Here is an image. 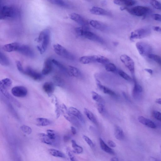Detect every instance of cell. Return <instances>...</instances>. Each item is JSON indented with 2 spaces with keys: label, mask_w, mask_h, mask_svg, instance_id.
<instances>
[{
  "label": "cell",
  "mask_w": 161,
  "mask_h": 161,
  "mask_svg": "<svg viewBox=\"0 0 161 161\" xmlns=\"http://www.w3.org/2000/svg\"><path fill=\"white\" fill-rule=\"evenodd\" d=\"M20 46L18 43L14 42L4 45L2 49L4 51L8 52H17Z\"/></svg>",
  "instance_id": "20"
},
{
  "label": "cell",
  "mask_w": 161,
  "mask_h": 161,
  "mask_svg": "<svg viewBox=\"0 0 161 161\" xmlns=\"http://www.w3.org/2000/svg\"><path fill=\"white\" fill-rule=\"evenodd\" d=\"M125 8V10H126L129 13L137 16L145 15L149 11V9L148 7L142 6H135L131 8Z\"/></svg>",
  "instance_id": "6"
},
{
  "label": "cell",
  "mask_w": 161,
  "mask_h": 161,
  "mask_svg": "<svg viewBox=\"0 0 161 161\" xmlns=\"http://www.w3.org/2000/svg\"><path fill=\"white\" fill-rule=\"evenodd\" d=\"M24 74L28 75L33 80L36 81H40L43 78V75L41 74L29 67H27L25 70Z\"/></svg>",
  "instance_id": "11"
},
{
  "label": "cell",
  "mask_w": 161,
  "mask_h": 161,
  "mask_svg": "<svg viewBox=\"0 0 161 161\" xmlns=\"http://www.w3.org/2000/svg\"><path fill=\"white\" fill-rule=\"evenodd\" d=\"M55 107H56V117L57 118H58L60 116V109H59V106L58 103H55Z\"/></svg>",
  "instance_id": "50"
},
{
  "label": "cell",
  "mask_w": 161,
  "mask_h": 161,
  "mask_svg": "<svg viewBox=\"0 0 161 161\" xmlns=\"http://www.w3.org/2000/svg\"><path fill=\"white\" fill-rule=\"evenodd\" d=\"M47 134L49 138L54 143V146H58L60 143L61 138L60 136L55 131L48 129L47 130Z\"/></svg>",
  "instance_id": "13"
},
{
  "label": "cell",
  "mask_w": 161,
  "mask_h": 161,
  "mask_svg": "<svg viewBox=\"0 0 161 161\" xmlns=\"http://www.w3.org/2000/svg\"><path fill=\"white\" fill-rule=\"evenodd\" d=\"M153 30L156 32H161V28L159 26H154L153 28Z\"/></svg>",
  "instance_id": "54"
},
{
  "label": "cell",
  "mask_w": 161,
  "mask_h": 161,
  "mask_svg": "<svg viewBox=\"0 0 161 161\" xmlns=\"http://www.w3.org/2000/svg\"><path fill=\"white\" fill-rule=\"evenodd\" d=\"M52 61L53 64L58 68L61 71L66 75H69L68 69H67L62 64L54 59H52Z\"/></svg>",
  "instance_id": "33"
},
{
  "label": "cell",
  "mask_w": 161,
  "mask_h": 161,
  "mask_svg": "<svg viewBox=\"0 0 161 161\" xmlns=\"http://www.w3.org/2000/svg\"><path fill=\"white\" fill-rule=\"evenodd\" d=\"M69 16L71 19L81 25L82 27L88 28L89 22L80 15L72 13Z\"/></svg>",
  "instance_id": "10"
},
{
  "label": "cell",
  "mask_w": 161,
  "mask_h": 161,
  "mask_svg": "<svg viewBox=\"0 0 161 161\" xmlns=\"http://www.w3.org/2000/svg\"><path fill=\"white\" fill-rule=\"evenodd\" d=\"M134 83L132 94L133 97L135 99H139L141 97V93L143 92L142 86L137 82L136 79H132Z\"/></svg>",
  "instance_id": "15"
},
{
  "label": "cell",
  "mask_w": 161,
  "mask_h": 161,
  "mask_svg": "<svg viewBox=\"0 0 161 161\" xmlns=\"http://www.w3.org/2000/svg\"><path fill=\"white\" fill-rule=\"evenodd\" d=\"M114 3L119 5H125L127 6H131L135 5L136 3V1L133 0H115L113 1Z\"/></svg>",
  "instance_id": "28"
},
{
  "label": "cell",
  "mask_w": 161,
  "mask_h": 161,
  "mask_svg": "<svg viewBox=\"0 0 161 161\" xmlns=\"http://www.w3.org/2000/svg\"><path fill=\"white\" fill-rule=\"evenodd\" d=\"M105 69L108 72H115L116 70V66L112 63H108L105 65Z\"/></svg>",
  "instance_id": "39"
},
{
  "label": "cell",
  "mask_w": 161,
  "mask_h": 161,
  "mask_svg": "<svg viewBox=\"0 0 161 161\" xmlns=\"http://www.w3.org/2000/svg\"><path fill=\"white\" fill-rule=\"evenodd\" d=\"M71 131L72 134L74 135H75L77 134V132L74 126H72L71 128Z\"/></svg>",
  "instance_id": "53"
},
{
  "label": "cell",
  "mask_w": 161,
  "mask_h": 161,
  "mask_svg": "<svg viewBox=\"0 0 161 161\" xmlns=\"http://www.w3.org/2000/svg\"><path fill=\"white\" fill-rule=\"evenodd\" d=\"M72 146L73 149V152L74 153L80 154L82 153L83 149L81 146L78 145L75 141L72 140Z\"/></svg>",
  "instance_id": "34"
},
{
  "label": "cell",
  "mask_w": 161,
  "mask_h": 161,
  "mask_svg": "<svg viewBox=\"0 0 161 161\" xmlns=\"http://www.w3.org/2000/svg\"><path fill=\"white\" fill-rule=\"evenodd\" d=\"M89 24L92 27L102 31H105L107 29V27L104 24L97 20H92Z\"/></svg>",
  "instance_id": "21"
},
{
  "label": "cell",
  "mask_w": 161,
  "mask_h": 161,
  "mask_svg": "<svg viewBox=\"0 0 161 161\" xmlns=\"http://www.w3.org/2000/svg\"><path fill=\"white\" fill-rule=\"evenodd\" d=\"M151 33L150 30L148 28H141L132 32L130 38L131 40L140 39L148 36Z\"/></svg>",
  "instance_id": "5"
},
{
  "label": "cell",
  "mask_w": 161,
  "mask_h": 161,
  "mask_svg": "<svg viewBox=\"0 0 161 161\" xmlns=\"http://www.w3.org/2000/svg\"><path fill=\"white\" fill-rule=\"evenodd\" d=\"M151 17L156 21L161 22V15L159 14H153L151 15Z\"/></svg>",
  "instance_id": "49"
},
{
  "label": "cell",
  "mask_w": 161,
  "mask_h": 161,
  "mask_svg": "<svg viewBox=\"0 0 161 161\" xmlns=\"http://www.w3.org/2000/svg\"><path fill=\"white\" fill-rule=\"evenodd\" d=\"M145 70L151 75H152L153 74V71L151 69H145Z\"/></svg>",
  "instance_id": "57"
},
{
  "label": "cell",
  "mask_w": 161,
  "mask_h": 161,
  "mask_svg": "<svg viewBox=\"0 0 161 161\" xmlns=\"http://www.w3.org/2000/svg\"><path fill=\"white\" fill-rule=\"evenodd\" d=\"M121 61L131 73L133 79H135V64L132 59L126 55H122L120 57Z\"/></svg>",
  "instance_id": "7"
},
{
  "label": "cell",
  "mask_w": 161,
  "mask_h": 161,
  "mask_svg": "<svg viewBox=\"0 0 161 161\" xmlns=\"http://www.w3.org/2000/svg\"><path fill=\"white\" fill-rule=\"evenodd\" d=\"M48 1L51 3L60 7H68L69 6V4L65 1L61 0H49Z\"/></svg>",
  "instance_id": "36"
},
{
  "label": "cell",
  "mask_w": 161,
  "mask_h": 161,
  "mask_svg": "<svg viewBox=\"0 0 161 161\" xmlns=\"http://www.w3.org/2000/svg\"><path fill=\"white\" fill-rule=\"evenodd\" d=\"M92 99L96 102L97 103L104 104V101L103 98L97 93L92 91L91 92Z\"/></svg>",
  "instance_id": "35"
},
{
  "label": "cell",
  "mask_w": 161,
  "mask_h": 161,
  "mask_svg": "<svg viewBox=\"0 0 161 161\" xmlns=\"http://www.w3.org/2000/svg\"><path fill=\"white\" fill-rule=\"evenodd\" d=\"M152 115L153 117L157 120L161 122V113L156 111H154L152 112Z\"/></svg>",
  "instance_id": "48"
},
{
  "label": "cell",
  "mask_w": 161,
  "mask_h": 161,
  "mask_svg": "<svg viewBox=\"0 0 161 161\" xmlns=\"http://www.w3.org/2000/svg\"><path fill=\"white\" fill-rule=\"evenodd\" d=\"M97 105L98 112L101 114H103L105 111L104 104L97 103Z\"/></svg>",
  "instance_id": "45"
},
{
  "label": "cell",
  "mask_w": 161,
  "mask_h": 161,
  "mask_svg": "<svg viewBox=\"0 0 161 161\" xmlns=\"http://www.w3.org/2000/svg\"><path fill=\"white\" fill-rule=\"evenodd\" d=\"M139 122L142 124L146 126L149 128L155 129L156 128L155 123L151 120L143 116H140L138 117Z\"/></svg>",
  "instance_id": "19"
},
{
  "label": "cell",
  "mask_w": 161,
  "mask_h": 161,
  "mask_svg": "<svg viewBox=\"0 0 161 161\" xmlns=\"http://www.w3.org/2000/svg\"><path fill=\"white\" fill-rule=\"evenodd\" d=\"M67 112L71 115L77 118L82 123H84L85 122L83 115L77 109L73 107H70L68 109Z\"/></svg>",
  "instance_id": "14"
},
{
  "label": "cell",
  "mask_w": 161,
  "mask_h": 161,
  "mask_svg": "<svg viewBox=\"0 0 161 161\" xmlns=\"http://www.w3.org/2000/svg\"><path fill=\"white\" fill-rule=\"evenodd\" d=\"M50 39V31L49 29L42 31L39 34L36 41L38 43L42 42L41 48L43 54L47 49L49 45Z\"/></svg>",
  "instance_id": "3"
},
{
  "label": "cell",
  "mask_w": 161,
  "mask_h": 161,
  "mask_svg": "<svg viewBox=\"0 0 161 161\" xmlns=\"http://www.w3.org/2000/svg\"><path fill=\"white\" fill-rule=\"evenodd\" d=\"M69 75L76 78H80L82 77V74L81 71L75 67L69 66L68 69Z\"/></svg>",
  "instance_id": "23"
},
{
  "label": "cell",
  "mask_w": 161,
  "mask_h": 161,
  "mask_svg": "<svg viewBox=\"0 0 161 161\" xmlns=\"http://www.w3.org/2000/svg\"><path fill=\"white\" fill-rule=\"evenodd\" d=\"M84 111L85 114L91 122L94 124H97L96 118L94 114L89 109L86 108H84Z\"/></svg>",
  "instance_id": "30"
},
{
  "label": "cell",
  "mask_w": 161,
  "mask_h": 161,
  "mask_svg": "<svg viewBox=\"0 0 161 161\" xmlns=\"http://www.w3.org/2000/svg\"><path fill=\"white\" fill-rule=\"evenodd\" d=\"M48 151L50 154L53 156L64 159L66 158L65 155L63 153L58 150L50 149H48Z\"/></svg>",
  "instance_id": "29"
},
{
  "label": "cell",
  "mask_w": 161,
  "mask_h": 161,
  "mask_svg": "<svg viewBox=\"0 0 161 161\" xmlns=\"http://www.w3.org/2000/svg\"><path fill=\"white\" fill-rule=\"evenodd\" d=\"M43 89L46 94L49 96H51L55 89L54 83L50 82H46L43 85Z\"/></svg>",
  "instance_id": "22"
},
{
  "label": "cell",
  "mask_w": 161,
  "mask_h": 161,
  "mask_svg": "<svg viewBox=\"0 0 161 161\" xmlns=\"http://www.w3.org/2000/svg\"><path fill=\"white\" fill-rule=\"evenodd\" d=\"M148 161H160L157 159L152 157L149 158Z\"/></svg>",
  "instance_id": "55"
},
{
  "label": "cell",
  "mask_w": 161,
  "mask_h": 161,
  "mask_svg": "<svg viewBox=\"0 0 161 161\" xmlns=\"http://www.w3.org/2000/svg\"><path fill=\"white\" fill-rule=\"evenodd\" d=\"M22 131L25 134L29 135L32 132V129L30 127L26 125H23L21 127Z\"/></svg>",
  "instance_id": "43"
},
{
  "label": "cell",
  "mask_w": 161,
  "mask_h": 161,
  "mask_svg": "<svg viewBox=\"0 0 161 161\" xmlns=\"http://www.w3.org/2000/svg\"><path fill=\"white\" fill-rule=\"evenodd\" d=\"M37 125L39 126H45L51 124L52 122L48 119L39 118L36 119Z\"/></svg>",
  "instance_id": "31"
},
{
  "label": "cell",
  "mask_w": 161,
  "mask_h": 161,
  "mask_svg": "<svg viewBox=\"0 0 161 161\" xmlns=\"http://www.w3.org/2000/svg\"><path fill=\"white\" fill-rule=\"evenodd\" d=\"M82 138L91 148L92 149L94 148L95 146L94 144L90 138L85 135H83Z\"/></svg>",
  "instance_id": "46"
},
{
  "label": "cell",
  "mask_w": 161,
  "mask_h": 161,
  "mask_svg": "<svg viewBox=\"0 0 161 161\" xmlns=\"http://www.w3.org/2000/svg\"><path fill=\"white\" fill-rule=\"evenodd\" d=\"M16 65L18 71L21 73L24 74L25 70L23 69L22 65L21 62L19 61L16 62Z\"/></svg>",
  "instance_id": "47"
},
{
  "label": "cell",
  "mask_w": 161,
  "mask_h": 161,
  "mask_svg": "<svg viewBox=\"0 0 161 161\" xmlns=\"http://www.w3.org/2000/svg\"><path fill=\"white\" fill-rule=\"evenodd\" d=\"M0 63L4 66H8L10 65V62L7 57L2 52L0 54Z\"/></svg>",
  "instance_id": "37"
},
{
  "label": "cell",
  "mask_w": 161,
  "mask_h": 161,
  "mask_svg": "<svg viewBox=\"0 0 161 161\" xmlns=\"http://www.w3.org/2000/svg\"><path fill=\"white\" fill-rule=\"evenodd\" d=\"M38 136L39 139L42 142L47 145L54 146L53 142L50 139L47 134L40 133Z\"/></svg>",
  "instance_id": "26"
},
{
  "label": "cell",
  "mask_w": 161,
  "mask_h": 161,
  "mask_svg": "<svg viewBox=\"0 0 161 161\" xmlns=\"http://www.w3.org/2000/svg\"><path fill=\"white\" fill-rule=\"evenodd\" d=\"M108 143L110 147L115 148L116 147V145L115 143L113 141L109 140L108 141Z\"/></svg>",
  "instance_id": "51"
},
{
  "label": "cell",
  "mask_w": 161,
  "mask_h": 161,
  "mask_svg": "<svg viewBox=\"0 0 161 161\" xmlns=\"http://www.w3.org/2000/svg\"><path fill=\"white\" fill-rule=\"evenodd\" d=\"M71 137L69 135H65L63 137V140L65 142H68L70 139Z\"/></svg>",
  "instance_id": "52"
},
{
  "label": "cell",
  "mask_w": 161,
  "mask_h": 161,
  "mask_svg": "<svg viewBox=\"0 0 161 161\" xmlns=\"http://www.w3.org/2000/svg\"><path fill=\"white\" fill-rule=\"evenodd\" d=\"M136 47L140 55L142 56H148L151 54L152 49L151 46L143 42H138L136 43Z\"/></svg>",
  "instance_id": "8"
},
{
  "label": "cell",
  "mask_w": 161,
  "mask_h": 161,
  "mask_svg": "<svg viewBox=\"0 0 161 161\" xmlns=\"http://www.w3.org/2000/svg\"><path fill=\"white\" fill-rule=\"evenodd\" d=\"M99 140L100 147L102 149L109 154H115V153L114 150L108 146L102 139L100 138Z\"/></svg>",
  "instance_id": "27"
},
{
  "label": "cell",
  "mask_w": 161,
  "mask_h": 161,
  "mask_svg": "<svg viewBox=\"0 0 161 161\" xmlns=\"http://www.w3.org/2000/svg\"><path fill=\"white\" fill-rule=\"evenodd\" d=\"M118 73L121 77L126 81L131 82L133 80L129 75L123 71L119 70Z\"/></svg>",
  "instance_id": "42"
},
{
  "label": "cell",
  "mask_w": 161,
  "mask_h": 161,
  "mask_svg": "<svg viewBox=\"0 0 161 161\" xmlns=\"http://www.w3.org/2000/svg\"><path fill=\"white\" fill-rule=\"evenodd\" d=\"M19 15V11L17 8L11 6H2L0 12L1 20H10L17 18Z\"/></svg>",
  "instance_id": "1"
},
{
  "label": "cell",
  "mask_w": 161,
  "mask_h": 161,
  "mask_svg": "<svg viewBox=\"0 0 161 161\" xmlns=\"http://www.w3.org/2000/svg\"><path fill=\"white\" fill-rule=\"evenodd\" d=\"M150 4L155 9L161 11V3L157 1L152 0L150 1Z\"/></svg>",
  "instance_id": "44"
},
{
  "label": "cell",
  "mask_w": 161,
  "mask_h": 161,
  "mask_svg": "<svg viewBox=\"0 0 161 161\" xmlns=\"http://www.w3.org/2000/svg\"><path fill=\"white\" fill-rule=\"evenodd\" d=\"M105 94L113 96H116V95L114 91L106 86H103L100 89Z\"/></svg>",
  "instance_id": "38"
},
{
  "label": "cell",
  "mask_w": 161,
  "mask_h": 161,
  "mask_svg": "<svg viewBox=\"0 0 161 161\" xmlns=\"http://www.w3.org/2000/svg\"><path fill=\"white\" fill-rule=\"evenodd\" d=\"M96 55L84 56L79 59L80 62L84 64H87L92 62H96Z\"/></svg>",
  "instance_id": "25"
},
{
  "label": "cell",
  "mask_w": 161,
  "mask_h": 161,
  "mask_svg": "<svg viewBox=\"0 0 161 161\" xmlns=\"http://www.w3.org/2000/svg\"><path fill=\"white\" fill-rule=\"evenodd\" d=\"M53 49L55 53L59 56L71 60H73L74 59L73 55L60 44L54 45H53Z\"/></svg>",
  "instance_id": "4"
},
{
  "label": "cell",
  "mask_w": 161,
  "mask_h": 161,
  "mask_svg": "<svg viewBox=\"0 0 161 161\" xmlns=\"http://www.w3.org/2000/svg\"><path fill=\"white\" fill-rule=\"evenodd\" d=\"M12 82L11 79L5 78L2 79L0 82V90L1 92L8 91L12 86Z\"/></svg>",
  "instance_id": "17"
},
{
  "label": "cell",
  "mask_w": 161,
  "mask_h": 161,
  "mask_svg": "<svg viewBox=\"0 0 161 161\" xmlns=\"http://www.w3.org/2000/svg\"><path fill=\"white\" fill-rule=\"evenodd\" d=\"M148 57L161 66V57L159 55L151 54Z\"/></svg>",
  "instance_id": "40"
},
{
  "label": "cell",
  "mask_w": 161,
  "mask_h": 161,
  "mask_svg": "<svg viewBox=\"0 0 161 161\" xmlns=\"http://www.w3.org/2000/svg\"><path fill=\"white\" fill-rule=\"evenodd\" d=\"M111 161H119V160L117 158L113 157L111 159Z\"/></svg>",
  "instance_id": "58"
},
{
  "label": "cell",
  "mask_w": 161,
  "mask_h": 161,
  "mask_svg": "<svg viewBox=\"0 0 161 161\" xmlns=\"http://www.w3.org/2000/svg\"><path fill=\"white\" fill-rule=\"evenodd\" d=\"M156 102L157 104L161 105V99L158 98L156 99Z\"/></svg>",
  "instance_id": "56"
},
{
  "label": "cell",
  "mask_w": 161,
  "mask_h": 161,
  "mask_svg": "<svg viewBox=\"0 0 161 161\" xmlns=\"http://www.w3.org/2000/svg\"><path fill=\"white\" fill-rule=\"evenodd\" d=\"M54 83L57 86L63 87L64 86L65 83L64 80L58 75H55L53 77Z\"/></svg>",
  "instance_id": "32"
},
{
  "label": "cell",
  "mask_w": 161,
  "mask_h": 161,
  "mask_svg": "<svg viewBox=\"0 0 161 161\" xmlns=\"http://www.w3.org/2000/svg\"><path fill=\"white\" fill-rule=\"evenodd\" d=\"M90 12L93 14L100 15L109 16L111 13L100 7L94 6L92 7L90 10Z\"/></svg>",
  "instance_id": "18"
},
{
  "label": "cell",
  "mask_w": 161,
  "mask_h": 161,
  "mask_svg": "<svg viewBox=\"0 0 161 161\" xmlns=\"http://www.w3.org/2000/svg\"><path fill=\"white\" fill-rule=\"evenodd\" d=\"M52 60L50 58H48L45 61L43 68L42 72V74L47 75L52 72L53 69Z\"/></svg>",
  "instance_id": "16"
},
{
  "label": "cell",
  "mask_w": 161,
  "mask_h": 161,
  "mask_svg": "<svg viewBox=\"0 0 161 161\" xmlns=\"http://www.w3.org/2000/svg\"><path fill=\"white\" fill-rule=\"evenodd\" d=\"M11 92L14 96L19 98L26 97L28 93L27 88L23 86L14 87L12 88Z\"/></svg>",
  "instance_id": "9"
},
{
  "label": "cell",
  "mask_w": 161,
  "mask_h": 161,
  "mask_svg": "<svg viewBox=\"0 0 161 161\" xmlns=\"http://www.w3.org/2000/svg\"><path fill=\"white\" fill-rule=\"evenodd\" d=\"M75 32L78 35L84 37L89 40L98 42L100 43H104L103 40L88 29V28L82 27H78L75 29Z\"/></svg>",
  "instance_id": "2"
},
{
  "label": "cell",
  "mask_w": 161,
  "mask_h": 161,
  "mask_svg": "<svg viewBox=\"0 0 161 161\" xmlns=\"http://www.w3.org/2000/svg\"><path fill=\"white\" fill-rule=\"evenodd\" d=\"M66 152L68 156L70 161H78L77 158H76L74 155V153L72 151L70 148L67 147L66 148Z\"/></svg>",
  "instance_id": "41"
},
{
  "label": "cell",
  "mask_w": 161,
  "mask_h": 161,
  "mask_svg": "<svg viewBox=\"0 0 161 161\" xmlns=\"http://www.w3.org/2000/svg\"><path fill=\"white\" fill-rule=\"evenodd\" d=\"M114 135L116 138L119 140L122 141L124 139L125 135L122 129L117 125L115 126Z\"/></svg>",
  "instance_id": "24"
},
{
  "label": "cell",
  "mask_w": 161,
  "mask_h": 161,
  "mask_svg": "<svg viewBox=\"0 0 161 161\" xmlns=\"http://www.w3.org/2000/svg\"><path fill=\"white\" fill-rule=\"evenodd\" d=\"M160 151L161 152V146H160Z\"/></svg>",
  "instance_id": "59"
},
{
  "label": "cell",
  "mask_w": 161,
  "mask_h": 161,
  "mask_svg": "<svg viewBox=\"0 0 161 161\" xmlns=\"http://www.w3.org/2000/svg\"><path fill=\"white\" fill-rule=\"evenodd\" d=\"M18 52L21 54L30 58H33L35 55L32 49L28 45H20Z\"/></svg>",
  "instance_id": "12"
}]
</instances>
